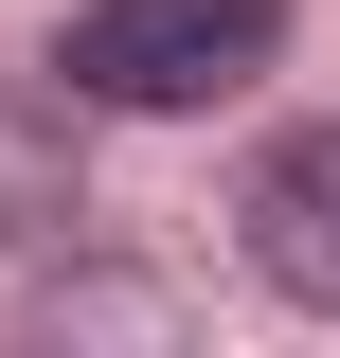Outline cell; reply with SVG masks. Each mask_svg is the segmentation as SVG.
Masks as SVG:
<instances>
[{
  "instance_id": "obj_2",
  "label": "cell",
  "mask_w": 340,
  "mask_h": 358,
  "mask_svg": "<svg viewBox=\"0 0 340 358\" xmlns=\"http://www.w3.org/2000/svg\"><path fill=\"white\" fill-rule=\"evenodd\" d=\"M233 233H251V268L287 287V305H323V322H340V108H323V126H287V143L251 162Z\"/></svg>"
},
{
  "instance_id": "obj_1",
  "label": "cell",
  "mask_w": 340,
  "mask_h": 358,
  "mask_svg": "<svg viewBox=\"0 0 340 358\" xmlns=\"http://www.w3.org/2000/svg\"><path fill=\"white\" fill-rule=\"evenodd\" d=\"M269 54H287V0H72L54 72H72V108L179 126V108H233Z\"/></svg>"
},
{
  "instance_id": "obj_3",
  "label": "cell",
  "mask_w": 340,
  "mask_h": 358,
  "mask_svg": "<svg viewBox=\"0 0 340 358\" xmlns=\"http://www.w3.org/2000/svg\"><path fill=\"white\" fill-rule=\"evenodd\" d=\"M90 215V179H72V108H54L36 72H0V251H36V233Z\"/></svg>"
}]
</instances>
